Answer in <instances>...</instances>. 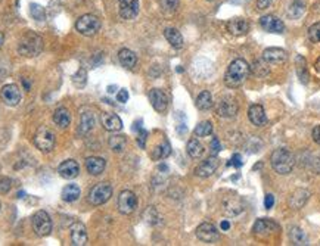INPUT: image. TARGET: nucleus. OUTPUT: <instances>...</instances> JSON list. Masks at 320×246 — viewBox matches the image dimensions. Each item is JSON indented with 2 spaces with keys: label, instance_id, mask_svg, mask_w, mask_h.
Instances as JSON below:
<instances>
[{
  "label": "nucleus",
  "instance_id": "nucleus-1",
  "mask_svg": "<svg viewBox=\"0 0 320 246\" xmlns=\"http://www.w3.org/2000/svg\"><path fill=\"white\" fill-rule=\"evenodd\" d=\"M249 65L244 59H235L228 66V71L225 74V83L230 89H236L242 86L245 80L249 76Z\"/></svg>",
  "mask_w": 320,
  "mask_h": 246
},
{
  "label": "nucleus",
  "instance_id": "nucleus-2",
  "mask_svg": "<svg viewBox=\"0 0 320 246\" xmlns=\"http://www.w3.org/2000/svg\"><path fill=\"white\" fill-rule=\"evenodd\" d=\"M43 50V39L34 32V31H28L25 32L18 43V53L21 56L25 58H34L37 55H40V52Z\"/></svg>",
  "mask_w": 320,
  "mask_h": 246
},
{
  "label": "nucleus",
  "instance_id": "nucleus-3",
  "mask_svg": "<svg viewBox=\"0 0 320 246\" xmlns=\"http://www.w3.org/2000/svg\"><path fill=\"white\" fill-rule=\"evenodd\" d=\"M294 165H295V156L286 148H279L272 154V167L277 174L280 175L290 174Z\"/></svg>",
  "mask_w": 320,
  "mask_h": 246
},
{
  "label": "nucleus",
  "instance_id": "nucleus-4",
  "mask_svg": "<svg viewBox=\"0 0 320 246\" xmlns=\"http://www.w3.org/2000/svg\"><path fill=\"white\" fill-rule=\"evenodd\" d=\"M33 142H34V145L39 151L47 154L55 148V133L47 127H39L36 134H34Z\"/></svg>",
  "mask_w": 320,
  "mask_h": 246
},
{
  "label": "nucleus",
  "instance_id": "nucleus-5",
  "mask_svg": "<svg viewBox=\"0 0 320 246\" xmlns=\"http://www.w3.org/2000/svg\"><path fill=\"white\" fill-rule=\"evenodd\" d=\"M76 28L80 34H83L86 37H91L101 30V19L98 16L91 15V14L80 16L77 19Z\"/></svg>",
  "mask_w": 320,
  "mask_h": 246
},
{
  "label": "nucleus",
  "instance_id": "nucleus-6",
  "mask_svg": "<svg viewBox=\"0 0 320 246\" xmlns=\"http://www.w3.org/2000/svg\"><path fill=\"white\" fill-rule=\"evenodd\" d=\"M112 196V186L109 183H98L89 192V202L91 205H104Z\"/></svg>",
  "mask_w": 320,
  "mask_h": 246
},
{
  "label": "nucleus",
  "instance_id": "nucleus-7",
  "mask_svg": "<svg viewBox=\"0 0 320 246\" xmlns=\"http://www.w3.org/2000/svg\"><path fill=\"white\" fill-rule=\"evenodd\" d=\"M33 229L37 236L45 237L52 231V220L46 211H37L33 217Z\"/></svg>",
  "mask_w": 320,
  "mask_h": 246
},
{
  "label": "nucleus",
  "instance_id": "nucleus-8",
  "mask_svg": "<svg viewBox=\"0 0 320 246\" xmlns=\"http://www.w3.org/2000/svg\"><path fill=\"white\" fill-rule=\"evenodd\" d=\"M215 111H217V114H218L220 117H223V118H233V117H236V114H238V111H239V107H238V103H236V100H235L233 97H230V96H223V97L217 102Z\"/></svg>",
  "mask_w": 320,
  "mask_h": 246
},
{
  "label": "nucleus",
  "instance_id": "nucleus-9",
  "mask_svg": "<svg viewBox=\"0 0 320 246\" xmlns=\"http://www.w3.org/2000/svg\"><path fill=\"white\" fill-rule=\"evenodd\" d=\"M137 198L132 190H124L118 196V211L124 216H130L136 211Z\"/></svg>",
  "mask_w": 320,
  "mask_h": 246
},
{
  "label": "nucleus",
  "instance_id": "nucleus-10",
  "mask_svg": "<svg viewBox=\"0 0 320 246\" xmlns=\"http://www.w3.org/2000/svg\"><path fill=\"white\" fill-rule=\"evenodd\" d=\"M252 231L259 239H267L276 231H279V226L269 218H260L255 221Z\"/></svg>",
  "mask_w": 320,
  "mask_h": 246
},
{
  "label": "nucleus",
  "instance_id": "nucleus-11",
  "mask_svg": "<svg viewBox=\"0 0 320 246\" xmlns=\"http://www.w3.org/2000/svg\"><path fill=\"white\" fill-rule=\"evenodd\" d=\"M0 97L8 107H16L21 102V90L16 84H6L2 87Z\"/></svg>",
  "mask_w": 320,
  "mask_h": 246
},
{
  "label": "nucleus",
  "instance_id": "nucleus-12",
  "mask_svg": "<svg viewBox=\"0 0 320 246\" xmlns=\"http://www.w3.org/2000/svg\"><path fill=\"white\" fill-rule=\"evenodd\" d=\"M118 11L122 19H135L139 14V0H118Z\"/></svg>",
  "mask_w": 320,
  "mask_h": 246
},
{
  "label": "nucleus",
  "instance_id": "nucleus-13",
  "mask_svg": "<svg viewBox=\"0 0 320 246\" xmlns=\"http://www.w3.org/2000/svg\"><path fill=\"white\" fill-rule=\"evenodd\" d=\"M70 236H71V243L74 246H84L87 243V230L83 223L76 221L70 227Z\"/></svg>",
  "mask_w": 320,
  "mask_h": 246
},
{
  "label": "nucleus",
  "instance_id": "nucleus-14",
  "mask_svg": "<svg viewBox=\"0 0 320 246\" xmlns=\"http://www.w3.org/2000/svg\"><path fill=\"white\" fill-rule=\"evenodd\" d=\"M260 24L263 27V30L269 31V32H276V34H282L285 31V24L282 19H279L274 15H264L260 18Z\"/></svg>",
  "mask_w": 320,
  "mask_h": 246
},
{
  "label": "nucleus",
  "instance_id": "nucleus-15",
  "mask_svg": "<svg viewBox=\"0 0 320 246\" xmlns=\"http://www.w3.org/2000/svg\"><path fill=\"white\" fill-rule=\"evenodd\" d=\"M149 102L156 112H166L168 108L167 93L163 92L161 89H152L149 92Z\"/></svg>",
  "mask_w": 320,
  "mask_h": 246
},
{
  "label": "nucleus",
  "instance_id": "nucleus-16",
  "mask_svg": "<svg viewBox=\"0 0 320 246\" xmlns=\"http://www.w3.org/2000/svg\"><path fill=\"white\" fill-rule=\"evenodd\" d=\"M288 59V53L280 47H269L263 52V61L267 63L280 65Z\"/></svg>",
  "mask_w": 320,
  "mask_h": 246
},
{
  "label": "nucleus",
  "instance_id": "nucleus-17",
  "mask_svg": "<svg viewBox=\"0 0 320 246\" xmlns=\"http://www.w3.org/2000/svg\"><path fill=\"white\" fill-rule=\"evenodd\" d=\"M197 237L202 242H207V243H213L215 240H218L220 234H218V230L214 227L213 224L210 223H202L197 229Z\"/></svg>",
  "mask_w": 320,
  "mask_h": 246
},
{
  "label": "nucleus",
  "instance_id": "nucleus-18",
  "mask_svg": "<svg viewBox=\"0 0 320 246\" xmlns=\"http://www.w3.org/2000/svg\"><path fill=\"white\" fill-rule=\"evenodd\" d=\"M218 158L213 155V156H210L208 159H205L204 162H201L198 167L195 168V174L198 175V177H202V179H207V177H210V175H213L214 172H215V169L218 168Z\"/></svg>",
  "mask_w": 320,
  "mask_h": 246
},
{
  "label": "nucleus",
  "instance_id": "nucleus-19",
  "mask_svg": "<svg viewBox=\"0 0 320 246\" xmlns=\"http://www.w3.org/2000/svg\"><path fill=\"white\" fill-rule=\"evenodd\" d=\"M248 118L255 127H264L267 124V115L261 105H251L248 109Z\"/></svg>",
  "mask_w": 320,
  "mask_h": 246
},
{
  "label": "nucleus",
  "instance_id": "nucleus-20",
  "mask_svg": "<svg viewBox=\"0 0 320 246\" xmlns=\"http://www.w3.org/2000/svg\"><path fill=\"white\" fill-rule=\"evenodd\" d=\"M58 172L61 175L62 179H67V180H71V179H76L80 172V165L77 164L74 159H67L63 161L61 165L58 167Z\"/></svg>",
  "mask_w": 320,
  "mask_h": 246
},
{
  "label": "nucleus",
  "instance_id": "nucleus-21",
  "mask_svg": "<svg viewBox=\"0 0 320 246\" xmlns=\"http://www.w3.org/2000/svg\"><path fill=\"white\" fill-rule=\"evenodd\" d=\"M101 121H102V125H104V128H105L107 131L115 133V131H120L122 128L121 118H120L118 115H115V114H109V112L102 114Z\"/></svg>",
  "mask_w": 320,
  "mask_h": 246
},
{
  "label": "nucleus",
  "instance_id": "nucleus-22",
  "mask_svg": "<svg viewBox=\"0 0 320 246\" xmlns=\"http://www.w3.org/2000/svg\"><path fill=\"white\" fill-rule=\"evenodd\" d=\"M228 31L233 36H245L249 31V24L244 18H233L228 22Z\"/></svg>",
  "mask_w": 320,
  "mask_h": 246
},
{
  "label": "nucleus",
  "instance_id": "nucleus-23",
  "mask_svg": "<svg viewBox=\"0 0 320 246\" xmlns=\"http://www.w3.org/2000/svg\"><path fill=\"white\" fill-rule=\"evenodd\" d=\"M244 211V205L239 198H229L223 202V213L228 217L239 216Z\"/></svg>",
  "mask_w": 320,
  "mask_h": 246
},
{
  "label": "nucleus",
  "instance_id": "nucleus-24",
  "mask_svg": "<svg viewBox=\"0 0 320 246\" xmlns=\"http://www.w3.org/2000/svg\"><path fill=\"white\" fill-rule=\"evenodd\" d=\"M105 167H107V162L104 158H99V156H90L86 159V169L89 171V174L91 175H99L105 171Z\"/></svg>",
  "mask_w": 320,
  "mask_h": 246
},
{
  "label": "nucleus",
  "instance_id": "nucleus-25",
  "mask_svg": "<svg viewBox=\"0 0 320 246\" xmlns=\"http://www.w3.org/2000/svg\"><path fill=\"white\" fill-rule=\"evenodd\" d=\"M310 198V192L305 190V189H298L294 192V195L291 196L290 205L294 208V209H301L307 203V200Z\"/></svg>",
  "mask_w": 320,
  "mask_h": 246
},
{
  "label": "nucleus",
  "instance_id": "nucleus-26",
  "mask_svg": "<svg viewBox=\"0 0 320 246\" xmlns=\"http://www.w3.org/2000/svg\"><path fill=\"white\" fill-rule=\"evenodd\" d=\"M118 59L121 62V65L127 69H132L135 68L137 63V56L135 52H132L130 49H121L118 52Z\"/></svg>",
  "mask_w": 320,
  "mask_h": 246
},
{
  "label": "nucleus",
  "instance_id": "nucleus-27",
  "mask_svg": "<svg viewBox=\"0 0 320 246\" xmlns=\"http://www.w3.org/2000/svg\"><path fill=\"white\" fill-rule=\"evenodd\" d=\"M94 123H96L94 114L90 112V111H83L81 120H80V133H81V134L90 133L91 130H93V127H94Z\"/></svg>",
  "mask_w": 320,
  "mask_h": 246
},
{
  "label": "nucleus",
  "instance_id": "nucleus-28",
  "mask_svg": "<svg viewBox=\"0 0 320 246\" xmlns=\"http://www.w3.org/2000/svg\"><path fill=\"white\" fill-rule=\"evenodd\" d=\"M53 123L61 128H67L71 124V114L67 108H58L53 112Z\"/></svg>",
  "mask_w": 320,
  "mask_h": 246
},
{
  "label": "nucleus",
  "instance_id": "nucleus-29",
  "mask_svg": "<svg viewBox=\"0 0 320 246\" xmlns=\"http://www.w3.org/2000/svg\"><path fill=\"white\" fill-rule=\"evenodd\" d=\"M164 36L167 39V42L174 47V49H182L183 47V36L180 31L176 28H166L164 30Z\"/></svg>",
  "mask_w": 320,
  "mask_h": 246
},
{
  "label": "nucleus",
  "instance_id": "nucleus-30",
  "mask_svg": "<svg viewBox=\"0 0 320 246\" xmlns=\"http://www.w3.org/2000/svg\"><path fill=\"white\" fill-rule=\"evenodd\" d=\"M305 11V2L304 0H291L290 6H288V16L292 19H298L300 16H303Z\"/></svg>",
  "mask_w": 320,
  "mask_h": 246
},
{
  "label": "nucleus",
  "instance_id": "nucleus-31",
  "mask_svg": "<svg viewBox=\"0 0 320 246\" xmlns=\"http://www.w3.org/2000/svg\"><path fill=\"white\" fill-rule=\"evenodd\" d=\"M80 193H81V190H80L78 186L68 185L62 189L61 196L65 202H76V200L80 198Z\"/></svg>",
  "mask_w": 320,
  "mask_h": 246
},
{
  "label": "nucleus",
  "instance_id": "nucleus-32",
  "mask_svg": "<svg viewBox=\"0 0 320 246\" xmlns=\"http://www.w3.org/2000/svg\"><path fill=\"white\" fill-rule=\"evenodd\" d=\"M295 65H297V76L300 78V81L303 83V84H307L308 83V69H307V62L303 56H297L295 58Z\"/></svg>",
  "mask_w": 320,
  "mask_h": 246
},
{
  "label": "nucleus",
  "instance_id": "nucleus-33",
  "mask_svg": "<svg viewBox=\"0 0 320 246\" xmlns=\"http://www.w3.org/2000/svg\"><path fill=\"white\" fill-rule=\"evenodd\" d=\"M186 151H187V155L194 159H199L202 155H204V146L199 143L197 138H190L187 142V146H186Z\"/></svg>",
  "mask_w": 320,
  "mask_h": 246
},
{
  "label": "nucleus",
  "instance_id": "nucleus-34",
  "mask_svg": "<svg viewBox=\"0 0 320 246\" xmlns=\"http://www.w3.org/2000/svg\"><path fill=\"white\" fill-rule=\"evenodd\" d=\"M125 146H127V138H125V136L114 134V136L109 137V148H111L114 152L121 154V152H124Z\"/></svg>",
  "mask_w": 320,
  "mask_h": 246
},
{
  "label": "nucleus",
  "instance_id": "nucleus-35",
  "mask_svg": "<svg viewBox=\"0 0 320 246\" xmlns=\"http://www.w3.org/2000/svg\"><path fill=\"white\" fill-rule=\"evenodd\" d=\"M214 102H213V96L210 92H202L199 93V96L197 97V108L199 111H208V109L213 108Z\"/></svg>",
  "mask_w": 320,
  "mask_h": 246
},
{
  "label": "nucleus",
  "instance_id": "nucleus-36",
  "mask_svg": "<svg viewBox=\"0 0 320 246\" xmlns=\"http://www.w3.org/2000/svg\"><path fill=\"white\" fill-rule=\"evenodd\" d=\"M171 154V146L168 143L167 140H164L161 145H158L152 152V159L155 161H159V159H166Z\"/></svg>",
  "mask_w": 320,
  "mask_h": 246
},
{
  "label": "nucleus",
  "instance_id": "nucleus-37",
  "mask_svg": "<svg viewBox=\"0 0 320 246\" xmlns=\"http://www.w3.org/2000/svg\"><path fill=\"white\" fill-rule=\"evenodd\" d=\"M290 237L294 245H307V242H308L307 234L301 229H298V227H292L291 229Z\"/></svg>",
  "mask_w": 320,
  "mask_h": 246
},
{
  "label": "nucleus",
  "instance_id": "nucleus-38",
  "mask_svg": "<svg viewBox=\"0 0 320 246\" xmlns=\"http://www.w3.org/2000/svg\"><path fill=\"white\" fill-rule=\"evenodd\" d=\"M213 133V124L210 123V121H202V123H199L197 125V128H195V134L198 136V137H207V136H210Z\"/></svg>",
  "mask_w": 320,
  "mask_h": 246
},
{
  "label": "nucleus",
  "instance_id": "nucleus-39",
  "mask_svg": "<svg viewBox=\"0 0 320 246\" xmlns=\"http://www.w3.org/2000/svg\"><path fill=\"white\" fill-rule=\"evenodd\" d=\"M251 71H252V74L257 76V77H266V76L270 73L269 66L263 62V59H261V61L254 62V65L251 66Z\"/></svg>",
  "mask_w": 320,
  "mask_h": 246
},
{
  "label": "nucleus",
  "instance_id": "nucleus-40",
  "mask_svg": "<svg viewBox=\"0 0 320 246\" xmlns=\"http://www.w3.org/2000/svg\"><path fill=\"white\" fill-rule=\"evenodd\" d=\"M159 6L164 14H174L179 8V0H159Z\"/></svg>",
  "mask_w": 320,
  "mask_h": 246
},
{
  "label": "nucleus",
  "instance_id": "nucleus-41",
  "mask_svg": "<svg viewBox=\"0 0 320 246\" xmlns=\"http://www.w3.org/2000/svg\"><path fill=\"white\" fill-rule=\"evenodd\" d=\"M73 83H74L76 87H84L86 86V83H87V73H86L84 68H80L76 74L73 76Z\"/></svg>",
  "mask_w": 320,
  "mask_h": 246
},
{
  "label": "nucleus",
  "instance_id": "nucleus-42",
  "mask_svg": "<svg viewBox=\"0 0 320 246\" xmlns=\"http://www.w3.org/2000/svg\"><path fill=\"white\" fill-rule=\"evenodd\" d=\"M308 39L311 43H320V22L313 24L308 28Z\"/></svg>",
  "mask_w": 320,
  "mask_h": 246
},
{
  "label": "nucleus",
  "instance_id": "nucleus-43",
  "mask_svg": "<svg viewBox=\"0 0 320 246\" xmlns=\"http://www.w3.org/2000/svg\"><path fill=\"white\" fill-rule=\"evenodd\" d=\"M11 187H12V182H11V179H8V177L0 179V193H2V195L8 193V192L11 190Z\"/></svg>",
  "mask_w": 320,
  "mask_h": 246
},
{
  "label": "nucleus",
  "instance_id": "nucleus-44",
  "mask_svg": "<svg viewBox=\"0 0 320 246\" xmlns=\"http://www.w3.org/2000/svg\"><path fill=\"white\" fill-rule=\"evenodd\" d=\"M242 164H244V162H242V158H241V155H238V154L233 155V156H232V159L228 162L229 167H236V168L242 167Z\"/></svg>",
  "mask_w": 320,
  "mask_h": 246
},
{
  "label": "nucleus",
  "instance_id": "nucleus-45",
  "mask_svg": "<svg viewBox=\"0 0 320 246\" xmlns=\"http://www.w3.org/2000/svg\"><path fill=\"white\" fill-rule=\"evenodd\" d=\"M146 136H148V133L142 128L139 131V137H137V143H139L140 148H145V145H146Z\"/></svg>",
  "mask_w": 320,
  "mask_h": 246
},
{
  "label": "nucleus",
  "instance_id": "nucleus-46",
  "mask_svg": "<svg viewBox=\"0 0 320 246\" xmlns=\"http://www.w3.org/2000/svg\"><path fill=\"white\" fill-rule=\"evenodd\" d=\"M220 151H221V145H220L218 138L214 137L213 140H211V154L217 155Z\"/></svg>",
  "mask_w": 320,
  "mask_h": 246
},
{
  "label": "nucleus",
  "instance_id": "nucleus-47",
  "mask_svg": "<svg viewBox=\"0 0 320 246\" xmlns=\"http://www.w3.org/2000/svg\"><path fill=\"white\" fill-rule=\"evenodd\" d=\"M117 100L118 102H121V103H125L127 100H129V92L125 90V89H121L118 94H117Z\"/></svg>",
  "mask_w": 320,
  "mask_h": 246
},
{
  "label": "nucleus",
  "instance_id": "nucleus-48",
  "mask_svg": "<svg viewBox=\"0 0 320 246\" xmlns=\"http://www.w3.org/2000/svg\"><path fill=\"white\" fill-rule=\"evenodd\" d=\"M272 3H273V0H257V9L264 11V9H267Z\"/></svg>",
  "mask_w": 320,
  "mask_h": 246
},
{
  "label": "nucleus",
  "instance_id": "nucleus-49",
  "mask_svg": "<svg viewBox=\"0 0 320 246\" xmlns=\"http://www.w3.org/2000/svg\"><path fill=\"white\" fill-rule=\"evenodd\" d=\"M274 205V196L273 195H266V199H264V206L267 208V209H270L272 206Z\"/></svg>",
  "mask_w": 320,
  "mask_h": 246
},
{
  "label": "nucleus",
  "instance_id": "nucleus-50",
  "mask_svg": "<svg viewBox=\"0 0 320 246\" xmlns=\"http://www.w3.org/2000/svg\"><path fill=\"white\" fill-rule=\"evenodd\" d=\"M313 140L320 145V125H316L314 128H313Z\"/></svg>",
  "mask_w": 320,
  "mask_h": 246
},
{
  "label": "nucleus",
  "instance_id": "nucleus-51",
  "mask_svg": "<svg viewBox=\"0 0 320 246\" xmlns=\"http://www.w3.org/2000/svg\"><path fill=\"white\" fill-rule=\"evenodd\" d=\"M220 227H221V230H229V229H230V223H229L228 220H223V221H221V224H220Z\"/></svg>",
  "mask_w": 320,
  "mask_h": 246
},
{
  "label": "nucleus",
  "instance_id": "nucleus-52",
  "mask_svg": "<svg viewBox=\"0 0 320 246\" xmlns=\"http://www.w3.org/2000/svg\"><path fill=\"white\" fill-rule=\"evenodd\" d=\"M22 83H24V86H25V90L28 92V90H30V83H28V81H27L25 78L22 80Z\"/></svg>",
  "mask_w": 320,
  "mask_h": 246
},
{
  "label": "nucleus",
  "instance_id": "nucleus-53",
  "mask_svg": "<svg viewBox=\"0 0 320 246\" xmlns=\"http://www.w3.org/2000/svg\"><path fill=\"white\" fill-rule=\"evenodd\" d=\"M314 68H316V71L320 74V58L316 61V63H314Z\"/></svg>",
  "mask_w": 320,
  "mask_h": 246
},
{
  "label": "nucleus",
  "instance_id": "nucleus-54",
  "mask_svg": "<svg viewBox=\"0 0 320 246\" xmlns=\"http://www.w3.org/2000/svg\"><path fill=\"white\" fill-rule=\"evenodd\" d=\"M108 92L109 93L115 92V86H109V87H108Z\"/></svg>",
  "mask_w": 320,
  "mask_h": 246
},
{
  "label": "nucleus",
  "instance_id": "nucleus-55",
  "mask_svg": "<svg viewBox=\"0 0 320 246\" xmlns=\"http://www.w3.org/2000/svg\"><path fill=\"white\" fill-rule=\"evenodd\" d=\"M3 40H5V37H3V32L0 31V47H2V45H3Z\"/></svg>",
  "mask_w": 320,
  "mask_h": 246
},
{
  "label": "nucleus",
  "instance_id": "nucleus-56",
  "mask_svg": "<svg viewBox=\"0 0 320 246\" xmlns=\"http://www.w3.org/2000/svg\"><path fill=\"white\" fill-rule=\"evenodd\" d=\"M0 208H2V205H0Z\"/></svg>",
  "mask_w": 320,
  "mask_h": 246
}]
</instances>
